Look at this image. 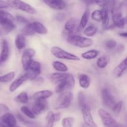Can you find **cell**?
Wrapping results in <instances>:
<instances>
[{
  "label": "cell",
  "mask_w": 127,
  "mask_h": 127,
  "mask_svg": "<svg viewBox=\"0 0 127 127\" xmlns=\"http://www.w3.org/2000/svg\"><path fill=\"white\" fill-rule=\"evenodd\" d=\"M66 40L70 44L79 48H87L92 46L94 43L93 39L87 37L79 36L76 34H69L66 32L64 34Z\"/></svg>",
  "instance_id": "6da1fadb"
},
{
  "label": "cell",
  "mask_w": 127,
  "mask_h": 127,
  "mask_svg": "<svg viewBox=\"0 0 127 127\" xmlns=\"http://www.w3.org/2000/svg\"><path fill=\"white\" fill-rule=\"evenodd\" d=\"M8 7L15 9L21 10L30 14H36L37 11L34 7L22 0H7Z\"/></svg>",
  "instance_id": "7a4b0ae2"
},
{
  "label": "cell",
  "mask_w": 127,
  "mask_h": 127,
  "mask_svg": "<svg viewBox=\"0 0 127 127\" xmlns=\"http://www.w3.org/2000/svg\"><path fill=\"white\" fill-rule=\"evenodd\" d=\"M73 98V94L71 92H64L60 93L55 101V108L56 110L68 108L71 104Z\"/></svg>",
  "instance_id": "3957f363"
},
{
  "label": "cell",
  "mask_w": 127,
  "mask_h": 127,
  "mask_svg": "<svg viewBox=\"0 0 127 127\" xmlns=\"http://www.w3.org/2000/svg\"><path fill=\"white\" fill-rule=\"evenodd\" d=\"M75 85V80L74 77L71 73H68L64 80L58 83L55 87V92L57 93H62L67 92L69 90L73 89Z\"/></svg>",
  "instance_id": "277c9868"
},
{
  "label": "cell",
  "mask_w": 127,
  "mask_h": 127,
  "mask_svg": "<svg viewBox=\"0 0 127 127\" xmlns=\"http://www.w3.org/2000/svg\"><path fill=\"white\" fill-rule=\"evenodd\" d=\"M121 7L122 5H119L117 3V4L110 12L112 14V18L114 26L120 29H124L126 23V19L123 16V14L121 11Z\"/></svg>",
  "instance_id": "5b68a950"
},
{
  "label": "cell",
  "mask_w": 127,
  "mask_h": 127,
  "mask_svg": "<svg viewBox=\"0 0 127 127\" xmlns=\"http://www.w3.org/2000/svg\"><path fill=\"white\" fill-rule=\"evenodd\" d=\"M51 52L55 57L60 59L68 60V61H79L78 56L64 51V49L58 46H53L51 48Z\"/></svg>",
  "instance_id": "8992f818"
},
{
  "label": "cell",
  "mask_w": 127,
  "mask_h": 127,
  "mask_svg": "<svg viewBox=\"0 0 127 127\" xmlns=\"http://www.w3.org/2000/svg\"><path fill=\"white\" fill-rule=\"evenodd\" d=\"M79 107L81 108L83 120L86 126L88 127H99L93 119L91 114V109L88 103H86Z\"/></svg>",
  "instance_id": "52a82bcc"
},
{
  "label": "cell",
  "mask_w": 127,
  "mask_h": 127,
  "mask_svg": "<svg viewBox=\"0 0 127 127\" xmlns=\"http://www.w3.org/2000/svg\"><path fill=\"white\" fill-rule=\"evenodd\" d=\"M98 114L104 127H120L112 116L102 108L98 110Z\"/></svg>",
  "instance_id": "ba28073f"
},
{
  "label": "cell",
  "mask_w": 127,
  "mask_h": 127,
  "mask_svg": "<svg viewBox=\"0 0 127 127\" xmlns=\"http://www.w3.org/2000/svg\"><path fill=\"white\" fill-rule=\"evenodd\" d=\"M26 73L28 80H35L41 73V64L37 61H32Z\"/></svg>",
  "instance_id": "9c48e42d"
},
{
  "label": "cell",
  "mask_w": 127,
  "mask_h": 127,
  "mask_svg": "<svg viewBox=\"0 0 127 127\" xmlns=\"http://www.w3.org/2000/svg\"><path fill=\"white\" fill-rule=\"evenodd\" d=\"M35 50L31 48H28L24 51L21 57V62L24 70L27 71L29 69L30 64L33 61L32 58L35 56Z\"/></svg>",
  "instance_id": "30bf717a"
},
{
  "label": "cell",
  "mask_w": 127,
  "mask_h": 127,
  "mask_svg": "<svg viewBox=\"0 0 127 127\" xmlns=\"http://www.w3.org/2000/svg\"><path fill=\"white\" fill-rule=\"evenodd\" d=\"M101 97L104 105L107 107L112 108L117 103L114 96L107 88H104L102 90Z\"/></svg>",
  "instance_id": "8fae6325"
},
{
  "label": "cell",
  "mask_w": 127,
  "mask_h": 127,
  "mask_svg": "<svg viewBox=\"0 0 127 127\" xmlns=\"http://www.w3.org/2000/svg\"><path fill=\"white\" fill-rule=\"evenodd\" d=\"M47 107V102L46 100H36L32 107V112L35 115H40L45 111Z\"/></svg>",
  "instance_id": "7c38bea8"
},
{
  "label": "cell",
  "mask_w": 127,
  "mask_h": 127,
  "mask_svg": "<svg viewBox=\"0 0 127 127\" xmlns=\"http://www.w3.org/2000/svg\"><path fill=\"white\" fill-rule=\"evenodd\" d=\"M1 123H4L8 127H14L16 126L17 121L16 118L12 113L7 112L0 118Z\"/></svg>",
  "instance_id": "4fadbf2b"
},
{
  "label": "cell",
  "mask_w": 127,
  "mask_h": 127,
  "mask_svg": "<svg viewBox=\"0 0 127 127\" xmlns=\"http://www.w3.org/2000/svg\"><path fill=\"white\" fill-rule=\"evenodd\" d=\"M46 4L52 9L56 10H63L66 6L63 0H42Z\"/></svg>",
  "instance_id": "5bb4252c"
},
{
  "label": "cell",
  "mask_w": 127,
  "mask_h": 127,
  "mask_svg": "<svg viewBox=\"0 0 127 127\" xmlns=\"http://www.w3.org/2000/svg\"><path fill=\"white\" fill-rule=\"evenodd\" d=\"M65 32L69 34H76V32L78 31V21L75 18H71L66 21L64 25Z\"/></svg>",
  "instance_id": "9a60e30c"
},
{
  "label": "cell",
  "mask_w": 127,
  "mask_h": 127,
  "mask_svg": "<svg viewBox=\"0 0 127 127\" xmlns=\"http://www.w3.org/2000/svg\"><path fill=\"white\" fill-rule=\"evenodd\" d=\"M9 56V47L7 41L6 39H2L1 41V52L0 54L1 62H5L8 59Z\"/></svg>",
  "instance_id": "2e32d148"
},
{
  "label": "cell",
  "mask_w": 127,
  "mask_h": 127,
  "mask_svg": "<svg viewBox=\"0 0 127 127\" xmlns=\"http://www.w3.org/2000/svg\"><path fill=\"white\" fill-rule=\"evenodd\" d=\"M28 80V77H27L26 73L22 75L21 77H19V78H17V79L15 80L13 82H12L11 85L9 86V91L11 92H13L14 91H16L21 85L23 84L26 81H27Z\"/></svg>",
  "instance_id": "e0dca14e"
},
{
  "label": "cell",
  "mask_w": 127,
  "mask_h": 127,
  "mask_svg": "<svg viewBox=\"0 0 127 127\" xmlns=\"http://www.w3.org/2000/svg\"><path fill=\"white\" fill-rule=\"evenodd\" d=\"M127 59H124L114 69V74L115 77L119 78L120 77L123 75L125 70L127 69Z\"/></svg>",
  "instance_id": "ac0fdd59"
},
{
  "label": "cell",
  "mask_w": 127,
  "mask_h": 127,
  "mask_svg": "<svg viewBox=\"0 0 127 127\" xmlns=\"http://www.w3.org/2000/svg\"><path fill=\"white\" fill-rule=\"evenodd\" d=\"M53 95V92L50 90L38 91L33 94V98L35 100H46Z\"/></svg>",
  "instance_id": "d6986e66"
},
{
  "label": "cell",
  "mask_w": 127,
  "mask_h": 127,
  "mask_svg": "<svg viewBox=\"0 0 127 127\" xmlns=\"http://www.w3.org/2000/svg\"><path fill=\"white\" fill-rule=\"evenodd\" d=\"M68 73L65 72H56L53 73L50 75V79L52 83L55 84H58L60 82H62L63 80L66 78Z\"/></svg>",
  "instance_id": "ffe728a7"
},
{
  "label": "cell",
  "mask_w": 127,
  "mask_h": 127,
  "mask_svg": "<svg viewBox=\"0 0 127 127\" xmlns=\"http://www.w3.org/2000/svg\"><path fill=\"white\" fill-rule=\"evenodd\" d=\"M14 17L9 12L5 11L0 9V24L9 22H14Z\"/></svg>",
  "instance_id": "44dd1931"
},
{
  "label": "cell",
  "mask_w": 127,
  "mask_h": 127,
  "mask_svg": "<svg viewBox=\"0 0 127 127\" xmlns=\"http://www.w3.org/2000/svg\"><path fill=\"white\" fill-rule=\"evenodd\" d=\"M35 31L34 27H33V25L32 22L26 24L24 27L21 29V34L23 35L24 36H33L35 34Z\"/></svg>",
  "instance_id": "7402d4cb"
},
{
  "label": "cell",
  "mask_w": 127,
  "mask_h": 127,
  "mask_svg": "<svg viewBox=\"0 0 127 127\" xmlns=\"http://www.w3.org/2000/svg\"><path fill=\"white\" fill-rule=\"evenodd\" d=\"M79 84L81 88L88 89L91 84V78L88 75L81 74L79 77Z\"/></svg>",
  "instance_id": "603a6c76"
},
{
  "label": "cell",
  "mask_w": 127,
  "mask_h": 127,
  "mask_svg": "<svg viewBox=\"0 0 127 127\" xmlns=\"http://www.w3.org/2000/svg\"><path fill=\"white\" fill-rule=\"evenodd\" d=\"M15 45L19 50L24 48L26 45V39L25 36L22 34H17L15 38Z\"/></svg>",
  "instance_id": "cb8c5ba5"
},
{
  "label": "cell",
  "mask_w": 127,
  "mask_h": 127,
  "mask_svg": "<svg viewBox=\"0 0 127 127\" xmlns=\"http://www.w3.org/2000/svg\"><path fill=\"white\" fill-rule=\"evenodd\" d=\"M32 24L33 25V27H34L36 33L41 35H45L48 33V29L42 23L35 21V22H32Z\"/></svg>",
  "instance_id": "d4e9b609"
},
{
  "label": "cell",
  "mask_w": 127,
  "mask_h": 127,
  "mask_svg": "<svg viewBox=\"0 0 127 127\" xmlns=\"http://www.w3.org/2000/svg\"><path fill=\"white\" fill-rule=\"evenodd\" d=\"M89 17V9H86L83 13L81 18L80 22L78 25V30L83 29L87 26Z\"/></svg>",
  "instance_id": "484cf974"
},
{
  "label": "cell",
  "mask_w": 127,
  "mask_h": 127,
  "mask_svg": "<svg viewBox=\"0 0 127 127\" xmlns=\"http://www.w3.org/2000/svg\"><path fill=\"white\" fill-rule=\"evenodd\" d=\"M99 54V51L97 50L92 49L86 51L82 54V57L86 60H92L96 58Z\"/></svg>",
  "instance_id": "4316f807"
},
{
  "label": "cell",
  "mask_w": 127,
  "mask_h": 127,
  "mask_svg": "<svg viewBox=\"0 0 127 127\" xmlns=\"http://www.w3.org/2000/svg\"><path fill=\"white\" fill-rule=\"evenodd\" d=\"M102 12V21L104 27H107L109 24V9L107 7H102L101 9Z\"/></svg>",
  "instance_id": "83f0119b"
},
{
  "label": "cell",
  "mask_w": 127,
  "mask_h": 127,
  "mask_svg": "<svg viewBox=\"0 0 127 127\" xmlns=\"http://www.w3.org/2000/svg\"><path fill=\"white\" fill-rule=\"evenodd\" d=\"M52 66L54 68L55 70H56L58 72H66L68 70V68L64 64L63 62H60V61H56L53 62L52 63Z\"/></svg>",
  "instance_id": "f1b7e54d"
},
{
  "label": "cell",
  "mask_w": 127,
  "mask_h": 127,
  "mask_svg": "<svg viewBox=\"0 0 127 127\" xmlns=\"http://www.w3.org/2000/svg\"><path fill=\"white\" fill-rule=\"evenodd\" d=\"M14 100L18 103L26 104L29 102V97L28 95L26 92H21L19 95H17L14 98Z\"/></svg>",
  "instance_id": "f546056e"
},
{
  "label": "cell",
  "mask_w": 127,
  "mask_h": 127,
  "mask_svg": "<svg viewBox=\"0 0 127 127\" xmlns=\"http://www.w3.org/2000/svg\"><path fill=\"white\" fill-rule=\"evenodd\" d=\"M15 77V72H10L6 74L0 76V82L1 83H8L12 81Z\"/></svg>",
  "instance_id": "4dcf8cb0"
},
{
  "label": "cell",
  "mask_w": 127,
  "mask_h": 127,
  "mask_svg": "<svg viewBox=\"0 0 127 127\" xmlns=\"http://www.w3.org/2000/svg\"><path fill=\"white\" fill-rule=\"evenodd\" d=\"M55 123L54 113L49 112L47 113L45 118V127H53Z\"/></svg>",
  "instance_id": "1f68e13d"
},
{
  "label": "cell",
  "mask_w": 127,
  "mask_h": 127,
  "mask_svg": "<svg viewBox=\"0 0 127 127\" xmlns=\"http://www.w3.org/2000/svg\"><path fill=\"white\" fill-rule=\"evenodd\" d=\"M97 32V29L94 26H89L84 29V34L87 37L94 36Z\"/></svg>",
  "instance_id": "d6a6232c"
},
{
  "label": "cell",
  "mask_w": 127,
  "mask_h": 127,
  "mask_svg": "<svg viewBox=\"0 0 127 127\" xmlns=\"http://www.w3.org/2000/svg\"><path fill=\"white\" fill-rule=\"evenodd\" d=\"M97 66L100 68H104L107 66L108 60L105 56L100 57L97 61Z\"/></svg>",
  "instance_id": "836d02e7"
},
{
  "label": "cell",
  "mask_w": 127,
  "mask_h": 127,
  "mask_svg": "<svg viewBox=\"0 0 127 127\" xmlns=\"http://www.w3.org/2000/svg\"><path fill=\"white\" fill-rule=\"evenodd\" d=\"M21 111L24 115L27 117L28 118H31V119H34L35 118V115L33 114V112H32L31 110H30L29 108H28L26 106H23L21 108Z\"/></svg>",
  "instance_id": "e575fe53"
},
{
  "label": "cell",
  "mask_w": 127,
  "mask_h": 127,
  "mask_svg": "<svg viewBox=\"0 0 127 127\" xmlns=\"http://www.w3.org/2000/svg\"><path fill=\"white\" fill-rule=\"evenodd\" d=\"M74 118L73 117L64 118L62 121V125L63 127H73Z\"/></svg>",
  "instance_id": "d590c367"
},
{
  "label": "cell",
  "mask_w": 127,
  "mask_h": 127,
  "mask_svg": "<svg viewBox=\"0 0 127 127\" xmlns=\"http://www.w3.org/2000/svg\"><path fill=\"white\" fill-rule=\"evenodd\" d=\"M1 26H2V27L4 29V31L6 32H7V33L11 32V31H12L16 28V26L13 23V22H6V23L1 24Z\"/></svg>",
  "instance_id": "8d00e7d4"
},
{
  "label": "cell",
  "mask_w": 127,
  "mask_h": 127,
  "mask_svg": "<svg viewBox=\"0 0 127 127\" xmlns=\"http://www.w3.org/2000/svg\"><path fill=\"white\" fill-rule=\"evenodd\" d=\"M123 105H124V102L122 101H119L117 103H115L114 105V107H112V112L115 115H119L120 113L122 110V108L123 107Z\"/></svg>",
  "instance_id": "74e56055"
},
{
  "label": "cell",
  "mask_w": 127,
  "mask_h": 127,
  "mask_svg": "<svg viewBox=\"0 0 127 127\" xmlns=\"http://www.w3.org/2000/svg\"><path fill=\"white\" fill-rule=\"evenodd\" d=\"M91 17L93 20L97 22H101L102 21V12L101 10H95L91 14Z\"/></svg>",
  "instance_id": "f35d334b"
},
{
  "label": "cell",
  "mask_w": 127,
  "mask_h": 127,
  "mask_svg": "<svg viewBox=\"0 0 127 127\" xmlns=\"http://www.w3.org/2000/svg\"><path fill=\"white\" fill-rule=\"evenodd\" d=\"M105 47L108 49H114L117 45L116 41L114 39H109L105 42Z\"/></svg>",
  "instance_id": "ab89813d"
},
{
  "label": "cell",
  "mask_w": 127,
  "mask_h": 127,
  "mask_svg": "<svg viewBox=\"0 0 127 127\" xmlns=\"http://www.w3.org/2000/svg\"><path fill=\"white\" fill-rule=\"evenodd\" d=\"M78 103H79V107H81V106H82L83 105L87 103L86 95H84V93L82 92H80L79 93V94H78Z\"/></svg>",
  "instance_id": "60d3db41"
},
{
  "label": "cell",
  "mask_w": 127,
  "mask_h": 127,
  "mask_svg": "<svg viewBox=\"0 0 127 127\" xmlns=\"http://www.w3.org/2000/svg\"><path fill=\"white\" fill-rule=\"evenodd\" d=\"M15 20L17 21V22L20 24H27L29 23V21L26 17H24V16H21V15H16V17H14Z\"/></svg>",
  "instance_id": "b9f144b4"
},
{
  "label": "cell",
  "mask_w": 127,
  "mask_h": 127,
  "mask_svg": "<svg viewBox=\"0 0 127 127\" xmlns=\"http://www.w3.org/2000/svg\"><path fill=\"white\" fill-rule=\"evenodd\" d=\"M92 3L95 4L102 7H107V0H93Z\"/></svg>",
  "instance_id": "7bdbcfd3"
},
{
  "label": "cell",
  "mask_w": 127,
  "mask_h": 127,
  "mask_svg": "<svg viewBox=\"0 0 127 127\" xmlns=\"http://www.w3.org/2000/svg\"><path fill=\"white\" fill-rule=\"evenodd\" d=\"M117 4V0H107V7L108 8V9L111 11Z\"/></svg>",
  "instance_id": "ee69618b"
},
{
  "label": "cell",
  "mask_w": 127,
  "mask_h": 127,
  "mask_svg": "<svg viewBox=\"0 0 127 127\" xmlns=\"http://www.w3.org/2000/svg\"><path fill=\"white\" fill-rule=\"evenodd\" d=\"M17 118H18V119L21 122H22L23 123H25V124H29V123H31V122H30L29 121L26 120V118H25L22 115L20 114V113H18V114H17Z\"/></svg>",
  "instance_id": "f6af8a7d"
},
{
  "label": "cell",
  "mask_w": 127,
  "mask_h": 127,
  "mask_svg": "<svg viewBox=\"0 0 127 127\" xmlns=\"http://www.w3.org/2000/svg\"><path fill=\"white\" fill-rule=\"evenodd\" d=\"M65 18V16H64V14L63 13H59L57 14V17H56V19H57L58 21H62Z\"/></svg>",
  "instance_id": "bcb514c9"
},
{
  "label": "cell",
  "mask_w": 127,
  "mask_h": 127,
  "mask_svg": "<svg viewBox=\"0 0 127 127\" xmlns=\"http://www.w3.org/2000/svg\"><path fill=\"white\" fill-rule=\"evenodd\" d=\"M7 7H8V5L6 1L0 0V9H5L7 8Z\"/></svg>",
  "instance_id": "7dc6e473"
},
{
  "label": "cell",
  "mask_w": 127,
  "mask_h": 127,
  "mask_svg": "<svg viewBox=\"0 0 127 127\" xmlns=\"http://www.w3.org/2000/svg\"><path fill=\"white\" fill-rule=\"evenodd\" d=\"M54 117H55V122H58L60 120L61 118V115L60 113H54Z\"/></svg>",
  "instance_id": "c3c4849f"
},
{
  "label": "cell",
  "mask_w": 127,
  "mask_h": 127,
  "mask_svg": "<svg viewBox=\"0 0 127 127\" xmlns=\"http://www.w3.org/2000/svg\"><path fill=\"white\" fill-rule=\"evenodd\" d=\"M0 108L1 110H4L6 111V112H8L9 111V108L6 105L4 104H1L0 105Z\"/></svg>",
  "instance_id": "681fc988"
},
{
  "label": "cell",
  "mask_w": 127,
  "mask_h": 127,
  "mask_svg": "<svg viewBox=\"0 0 127 127\" xmlns=\"http://www.w3.org/2000/svg\"><path fill=\"white\" fill-rule=\"evenodd\" d=\"M119 35H120V36H122V37H127V32H121V33L119 34Z\"/></svg>",
  "instance_id": "f907efd6"
},
{
  "label": "cell",
  "mask_w": 127,
  "mask_h": 127,
  "mask_svg": "<svg viewBox=\"0 0 127 127\" xmlns=\"http://www.w3.org/2000/svg\"><path fill=\"white\" fill-rule=\"evenodd\" d=\"M0 127H8L7 126H6V125H4V123L0 122Z\"/></svg>",
  "instance_id": "816d5d0a"
},
{
  "label": "cell",
  "mask_w": 127,
  "mask_h": 127,
  "mask_svg": "<svg viewBox=\"0 0 127 127\" xmlns=\"http://www.w3.org/2000/svg\"><path fill=\"white\" fill-rule=\"evenodd\" d=\"M86 1L87 2H90V3H92V1H93V0H86Z\"/></svg>",
  "instance_id": "f5cc1de1"
},
{
  "label": "cell",
  "mask_w": 127,
  "mask_h": 127,
  "mask_svg": "<svg viewBox=\"0 0 127 127\" xmlns=\"http://www.w3.org/2000/svg\"><path fill=\"white\" fill-rule=\"evenodd\" d=\"M83 127H87V126H83Z\"/></svg>",
  "instance_id": "db71d44e"
},
{
  "label": "cell",
  "mask_w": 127,
  "mask_h": 127,
  "mask_svg": "<svg viewBox=\"0 0 127 127\" xmlns=\"http://www.w3.org/2000/svg\"><path fill=\"white\" fill-rule=\"evenodd\" d=\"M14 127H17V126H15Z\"/></svg>",
  "instance_id": "11a10c76"
},
{
  "label": "cell",
  "mask_w": 127,
  "mask_h": 127,
  "mask_svg": "<svg viewBox=\"0 0 127 127\" xmlns=\"http://www.w3.org/2000/svg\"><path fill=\"white\" fill-rule=\"evenodd\" d=\"M0 64H1V61H0Z\"/></svg>",
  "instance_id": "9f6ffc18"
}]
</instances>
